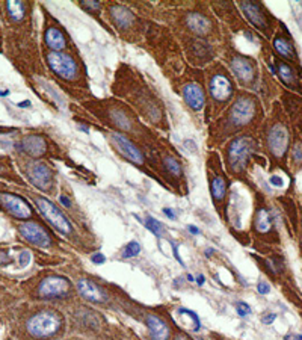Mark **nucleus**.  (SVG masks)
<instances>
[{
    "instance_id": "bb28decb",
    "label": "nucleus",
    "mask_w": 302,
    "mask_h": 340,
    "mask_svg": "<svg viewBox=\"0 0 302 340\" xmlns=\"http://www.w3.org/2000/svg\"><path fill=\"white\" fill-rule=\"evenodd\" d=\"M145 227L153 233V234H156L157 237L159 236H162V233L165 231V228H163V225L157 221V219H154V218H151V216H148L146 219H145Z\"/></svg>"
},
{
    "instance_id": "37998d69",
    "label": "nucleus",
    "mask_w": 302,
    "mask_h": 340,
    "mask_svg": "<svg viewBox=\"0 0 302 340\" xmlns=\"http://www.w3.org/2000/svg\"><path fill=\"white\" fill-rule=\"evenodd\" d=\"M163 212H165V213H166V215H168L169 218H174V212H172L171 209H165Z\"/></svg>"
},
{
    "instance_id": "f8f14e48",
    "label": "nucleus",
    "mask_w": 302,
    "mask_h": 340,
    "mask_svg": "<svg viewBox=\"0 0 302 340\" xmlns=\"http://www.w3.org/2000/svg\"><path fill=\"white\" fill-rule=\"evenodd\" d=\"M210 94L213 98L222 101V100H226L231 94H233V86H231V82L225 77V76H220V74H216L213 79H211V83H210Z\"/></svg>"
},
{
    "instance_id": "c85d7f7f",
    "label": "nucleus",
    "mask_w": 302,
    "mask_h": 340,
    "mask_svg": "<svg viewBox=\"0 0 302 340\" xmlns=\"http://www.w3.org/2000/svg\"><path fill=\"white\" fill-rule=\"evenodd\" d=\"M165 165H166V168H168V171H169L171 174H174V175H177V177L181 174L180 163H178L175 159H172V157H166V159H165Z\"/></svg>"
},
{
    "instance_id": "58836bf2",
    "label": "nucleus",
    "mask_w": 302,
    "mask_h": 340,
    "mask_svg": "<svg viewBox=\"0 0 302 340\" xmlns=\"http://www.w3.org/2000/svg\"><path fill=\"white\" fill-rule=\"evenodd\" d=\"M59 199H60V202H62V204H63L65 207H69V206H71V201H69V198H66L65 195H60V196H59Z\"/></svg>"
},
{
    "instance_id": "e433bc0d",
    "label": "nucleus",
    "mask_w": 302,
    "mask_h": 340,
    "mask_svg": "<svg viewBox=\"0 0 302 340\" xmlns=\"http://www.w3.org/2000/svg\"><path fill=\"white\" fill-rule=\"evenodd\" d=\"M92 261H94V263H97V264H103V263L106 261V257H104L101 252H97V254H94V255H92Z\"/></svg>"
},
{
    "instance_id": "20e7f679",
    "label": "nucleus",
    "mask_w": 302,
    "mask_h": 340,
    "mask_svg": "<svg viewBox=\"0 0 302 340\" xmlns=\"http://www.w3.org/2000/svg\"><path fill=\"white\" fill-rule=\"evenodd\" d=\"M47 63L51 68V71H54L62 79L71 80L77 74V65H76V62L68 54H65V53H60V51H51V53H48Z\"/></svg>"
},
{
    "instance_id": "dca6fc26",
    "label": "nucleus",
    "mask_w": 302,
    "mask_h": 340,
    "mask_svg": "<svg viewBox=\"0 0 302 340\" xmlns=\"http://www.w3.org/2000/svg\"><path fill=\"white\" fill-rule=\"evenodd\" d=\"M231 66L234 70V73L237 74V77L242 80V82H252L254 79V65L246 59V57H234L233 62H231Z\"/></svg>"
},
{
    "instance_id": "473e14b6",
    "label": "nucleus",
    "mask_w": 302,
    "mask_h": 340,
    "mask_svg": "<svg viewBox=\"0 0 302 340\" xmlns=\"http://www.w3.org/2000/svg\"><path fill=\"white\" fill-rule=\"evenodd\" d=\"M293 157H294V160L302 162V144H300V142L294 144V148H293Z\"/></svg>"
},
{
    "instance_id": "1a4fd4ad",
    "label": "nucleus",
    "mask_w": 302,
    "mask_h": 340,
    "mask_svg": "<svg viewBox=\"0 0 302 340\" xmlns=\"http://www.w3.org/2000/svg\"><path fill=\"white\" fill-rule=\"evenodd\" d=\"M267 144H269L270 151L276 157H282L287 151V147H288V131H287V128L281 124H275L269 131Z\"/></svg>"
},
{
    "instance_id": "72a5a7b5",
    "label": "nucleus",
    "mask_w": 302,
    "mask_h": 340,
    "mask_svg": "<svg viewBox=\"0 0 302 340\" xmlns=\"http://www.w3.org/2000/svg\"><path fill=\"white\" fill-rule=\"evenodd\" d=\"M82 6H85V8L89 9V11H98V9H100V3H98V2H88V0H83V2H82Z\"/></svg>"
},
{
    "instance_id": "09e8293b",
    "label": "nucleus",
    "mask_w": 302,
    "mask_h": 340,
    "mask_svg": "<svg viewBox=\"0 0 302 340\" xmlns=\"http://www.w3.org/2000/svg\"><path fill=\"white\" fill-rule=\"evenodd\" d=\"M187 280H189V281H193V277H192V275L189 274V275H187Z\"/></svg>"
},
{
    "instance_id": "b1692460",
    "label": "nucleus",
    "mask_w": 302,
    "mask_h": 340,
    "mask_svg": "<svg viewBox=\"0 0 302 340\" xmlns=\"http://www.w3.org/2000/svg\"><path fill=\"white\" fill-rule=\"evenodd\" d=\"M210 189H211V195L214 199H222L225 192H226V181L223 177H214L211 180V184H210Z\"/></svg>"
},
{
    "instance_id": "7ed1b4c3",
    "label": "nucleus",
    "mask_w": 302,
    "mask_h": 340,
    "mask_svg": "<svg viewBox=\"0 0 302 340\" xmlns=\"http://www.w3.org/2000/svg\"><path fill=\"white\" fill-rule=\"evenodd\" d=\"M254 150V142L251 138H237L233 141L228 150V160L233 169H243L249 154Z\"/></svg>"
},
{
    "instance_id": "5701e85b",
    "label": "nucleus",
    "mask_w": 302,
    "mask_h": 340,
    "mask_svg": "<svg viewBox=\"0 0 302 340\" xmlns=\"http://www.w3.org/2000/svg\"><path fill=\"white\" fill-rule=\"evenodd\" d=\"M272 227V219H270V215L266 209H260L257 212V216H255V228L260 231V233H267Z\"/></svg>"
},
{
    "instance_id": "4be33fe9",
    "label": "nucleus",
    "mask_w": 302,
    "mask_h": 340,
    "mask_svg": "<svg viewBox=\"0 0 302 340\" xmlns=\"http://www.w3.org/2000/svg\"><path fill=\"white\" fill-rule=\"evenodd\" d=\"M273 47H275V50H276L281 56L288 57V59H293V57H294V50H293L291 44H290L285 38L276 36V38L273 39Z\"/></svg>"
},
{
    "instance_id": "4468645a",
    "label": "nucleus",
    "mask_w": 302,
    "mask_h": 340,
    "mask_svg": "<svg viewBox=\"0 0 302 340\" xmlns=\"http://www.w3.org/2000/svg\"><path fill=\"white\" fill-rule=\"evenodd\" d=\"M183 97L186 103L193 109V110H201L204 106V92L201 86L196 83H189L183 88Z\"/></svg>"
},
{
    "instance_id": "c756f323",
    "label": "nucleus",
    "mask_w": 302,
    "mask_h": 340,
    "mask_svg": "<svg viewBox=\"0 0 302 340\" xmlns=\"http://www.w3.org/2000/svg\"><path fill=\"white\" fill-rule=\"evenodd\" d=\"M178 313H184V314H189L190 316V319L193 320V331H198L199 328H201V323H199V319H198V316L192 311V310H186V308H180L178 310Z\"/></svg>"
},
{
    "instance_id": "c03bdc74",
    "label": "nucleus",
    "mask_w": 302,
    "mask_h": 340,
    "mask_svg": "<svg viewBox=\"0 0 302 340\" xmlns=\"http://www.w3.org/2000/svg\"><path fill=\"white\" fill-rule=\"evenodd\" d=\"M196 283H198L199 286H202V284H204V275H199V277L196 278Z\"/></svg>"
},
{
    "instance_id": "49530a36",
    "label": "nucleus",
    "mask_w": 302,
    "mask_h": 340,
    "mask_svg": "<svg viewBox=\"0 0 302 340\" xmlns=\"http://www.w3.org/2000/svg\"><path fill=\"white\" fill-rule=\"evenodd\" d=\"M175 340H187V337H186L184 334H178V335L175 337Z\"/></svg>"
},
{
    "instance_id": "2eb2a0df",
    "label": "nucleus",
    "mask_w": 302,
    "mask_h": 340,
    "mask_svg": "<svg viewBox=\"0 0 302 340\" xmlns=\"http://www.w3.org/2000/svg\"><path fill=\"white\" fill-rule=\"evenodd\" d=\"M77 289H79V292H80V295L83 296V298H86L88 301H94V302H101V301H104V293H103V290L94 283V281H91V280H86V278H82V280H79V283H77Z\"/></svg>"
},
{
    "instance_id": "6e6552de",
    "label": "nucleus",
    "mask_w": 302,
    "mask_h": 340,
    "mask_svg": "<svg viewBox=\"0 0 302 340\" xmlns=\"http://www.w3.org/2000/svg\"><path fill=\"white\" fill-rule=\"evenodd\" d=\"M0 204L12 216L18 218V219H27L32 215V210H30L29 204L23 198H20L14 193H0Z\"/></svg>"
},
{
    "instance_id": "a18cd8bd",
    "label": "nucleus",
    "mask_w": 302,
    "mask_h": 340,
    "mask_svg": "<svg viewBox=\"0 0 302 340\" xmlns=\"http://www.w3.org/2000/svg\"><path fill=\"white\" fill-rule=\"evenodd\" d=\"M282 340H296V335H291V334H287Z\"/></svg>"
},
{
    "instance_id": "f03ea898",
    "label": "nucleus",
    "mask_w": 302,
    "mask_h": 340,
    "mask_svg": "<svg viewBox=\"0 0 302 340\" xmlns=\"http://www.w3.org/2000/svg\"><path fill=\"white\" fill-rule=\"evenodd\" d=\"M35 202H36L39 212L45 216V219H47L57 231H60V233H63V234H68V233L71 231V224H69V221L63 216V213H62L51 201H48V199L44 198V196H39V198L35 199Z\"/></svg>"
},
{
    "instance_id": "6ab92c4d",
    "label": "nucleus",
    "mask_w": 302,
    "mask_h": 340,
    "mask_svg": "<svg viewBox=\"0 0 302 340\" xmlns=\"http://www.w3.org/2000/svg\"><path fill=\"white\" fill-rule=\"evenodd\" d=\"M187 24H189V27L195 32V33H198V35H205V33H208V30H210V21L204 17V15H201V14H190L189 17H187Z\"/></svg>"
},
{
    "instance_id": "0eeeda50",
    "label": "nucleus",
    "mask_w": 302,
    "mask_h": 340,
    "mask_svg": "<svg viewBox=\"0 0 302 340\" xmlns=\"http://www.w3.org/2000/svg\"><path fill=\"white\" fill-rule=\"evenodd\" d=\"M254 113H255L254 100L248 97H240L231 109V121L237 125H245L254 118Z\"/></svg>"
},
{
    "instance_id": "c9c22d12",
    "label": "nucleus",
    "mask_w": 302,
    "mask_h": 340,
    "mask_svg": "<svg viewBox=\"0 0 302 340\" xmlns=\"http://www.w3.org/2000/svg\"><path fill=\"white\" fill-rule=\"evenodd\" d=\"M269 181H270V184H273V186H276V187L284 186V180H282L279 175H272V177L269 178Z\"/></svg>"
},
{
    "instance_id": "cd10ccee",
    "label": "nucleus",
    "mask_w": 302,
    "mask_h": 340,
    "mask_svg": "<svg viewBox=\"0 0 302 340\" xmlns=\"http://www.w3.org/2000/svg\"><path fill=\"white\" fill-rule=\"evenodd\" d=\"M140 252V246H139V243L137 242H134V240H131L130 243H127V246L124 248V251H122V255L127 258V257H134V255H137Z\"/></svg>"
},
{
    "instance_id": "393cba45",
    "label": "nucleus",
    "mask_w": 302,
    "mask_h": 340,
    "mask_svg": "<svg viewBox=\"0 0 302 340\" xmlns=\"http://www.w3.org/2000/svg\"><path fill=\"white\" fill-rule=\"evenodd\" d=\"M6 9H8V14L12 20L18 21L23 18L24 15V5L21 2H15V0H11L6 3Z\"/></svg>"
},
{
    "instance_id": "a878e982",
    "label": "nucleus",
    "mask_w": 302,
    "mask_h": 340,
    "mask_svg": "<svg viewBox=\"0 0 302 340\" xmlns=\"http://www.w3.org/2000/svg\"><path fill=\"white\" fill-rule=\"evenodd\" d=\"M276 74H279V77H281V80L284 82V83H293V80H294V73H293V70L287 65V63H284V62H279L278 63V71H276Z\"/></svg>"
},
{
    "instance_id": "79ce46f5",
    "label": "nucleus",
    "mask_w": 302,
    "mask_h": 340,
    "mask_svg": "<svg viewBox=\"0 0 302 340\" xmlns=\"http://www.w3.org/2000/svg\"><path fill=\"white\" fill-rule=\"evenodd\" d=\"M187 228H189V231H190L192 234H198V233H199V230H198V228H196L195 225H189Z\"/></svg>"
},
{
    "instance_id": "aec40b11",
    "label": "nucleus",
    "mask_w": 302,
    "mask_h": 340,
    "mask_svg": "<svg viewBox=\"0 0 302 340\" xmlns=\"http://www.w3.org/2000/svg\"><path fill=\"white\" fill-rule=\"evenodd\" d=\"M45 44L51 50H62L65 47V36L57 27H50L45 32Z\"/></svg>"
},
{
    "instance_id": "2f4dec72",
    "label": "nucleus",
    "mask_w": 302,
    "mask_h": 340,
    "mask_svg": "<svg viewBox=\"0 0 302 340\" xmlns=\"http://www.w3.org/2000/svg\"><path fill=\"white\" fill-rule=\"evenodd\" d=\"M236 310H237L239 316H242V317H245V316H248V314L251 313L249 305H248V304H245V302H239V304L236 305Z\"/></svg>"
},
{
    "instance_id": "412c9836",
    "label": "nucleus",
    "mask_w": 302,
    "mask_h": 340,
    "mask_svg": "<svg viewBox=\"0 0 302 340\" xmlns=\"http://www.w3.org/2000/svg\"><path fill=\"white\" fill-rule=\"evenodd\" d=\"M112 17H113V21H115L118 26H121V27L130 26V24L133 23V20H134L133 14H131L128 9L122 8V6H115V8L112 9Z\"/></svg>"
},
{
    "instance_id": "a211bd4d",
    "label": "nucleus",
    "mask_w": 302,
    "mask_h": 340,
    "mask_svg": "<svg viewBox=\"0 0 302 340\" xmlns=\"http://www.w3.org/2000/svg\"><path fill=\"white\" fill-rule=\"evenodd\" d=\"M240 8L243 9L246 18L257 27H266V18H264V14L261 12L260 6L255 5V3H251V2H242L240 3Z\"/></svg>"
},
{
    "instance_id": "423d86ee",
    "label": "nucleus",
    "mask_w": 302,
    "mask_h": 340,
    "mask_svg": "<svg viewBox=\"0 0 302 340\" xmlns=\"http://www.w3.org/2000/svg\"><path fill=\"white\" fill-rule=\"evenodd\" d=\"M69 283L63 277H47L41 281L38 292L44 298H62L68 293Z\"/></svg>"
},
{
    "instance_id": "f704fd0d",
    "label": "nucleus",
    "mask_w": 302,
    "mask_h": 340,
    "mask_svg": "<svg viewBox=\"0 0 302 340\" xmlns=\"http://www.w3.org/2000/svg\"><path fill=\"white\" fill-rule=\"evenodd\" d=\"M257 290H258L261 295H267V293L270 292V286H269L267 283H264V281H260L258 286H257Z\"/></svg>"
},
{
    "instance_id": "de8ad7c7",
    "label": "nucleus",
    "mask_w": 302,
    "mask_h": 340,
    "mask_svg": "<svg viewBox=\"0 0 302 340\" xmlns=\"http://www.w3.org/2000/svg\"><path fill=\"white\" fill-rule=\"evenodd\" d=\"M211 252H213V249H210V248H207V249H205V254H207V257H210V254H211Z\"/></svg>"
},
{
    "instance_id": "ea45409f",
    "label": "nucleus",
    "mask_w": 302,
    "mask_h": 340,
    "mask_svg": "<svg viewBox=\"0 0 302 340\" xmlns=\"http://www.w3.org/2000/svg\"><path fill=\"white\" fill-rule=\"evenodd\" d=\"M172 248H174V255H175V258L183 264V260L180 258V255H178V251H177V248H178V245H172Z\"/></svg>"
},
{
    "instance_id": "7c9ffc66",
    "label": "nucleus",
    "mask_w": 302,
    "mask_h": 340,
    "mask_svg": "<svg viewBox=\"0 0 302 340\" xmlns=\"http://www.w3.org/2000/svg\"><path fill=\"white\" fill-rule=\"evenodd\" d=\"M30 258H32L30 251H27V249L21 251L20 255H18V263H20V266H21V267H26V266L30 263Z\"/></svg>"
},
{
    "instance_id": "9b49d317",
    "label": "nucleus",
    "mask_w": 302,
    "mask_h": 340,
    "mask_svg": "<svg viewBox=\"0 0 302 340\" xmlns=\"http://www.w3.org/2000/svg\"><path fill=\"white\" fill-rule=\"evenodd\" d=\"M112 141L115 142L118 151L127 157L128 160H131L133 163H142L143 162V156L142 153L137 150V147H134L124 134H119V133H113L112 134Z\"/></svg>"
},
{
    "instance_id": "ddd939ff",
    "label": "nucleus",
    "mask_w": 302,
    "mask_h": 340,
    "mask_svg": "<svg viewBox=\"0 0 302 340\" xmlns=\"http://www.w3.org/2000/svg\"><path fill=\"white\" fill-rule=\"evenodd\" d=\"M20 150L32 157H39L45 153V141L38 134H29L21 141Z\"/></svg>"
},
{
    "instance_id": "39448f33",
    "label": "nucleus",
    "mask_w": 302,
    "mask_h": 340,
    "mask_svg": "<svg viewBox=\"0 0 302 340\" xmlns=\"http://www.w3.org/2000/svg\"><path fill=\"white\" fill-rule=\"evenodd\" d=\"M20 230V234L30 243L36 245V246H42V248H47L51 245V237L48 234V231L41 227L39 224L33 222V221H27L24 224H21L18 227Z\"/></svg>"
},
{
    "instance_id": "9d476101",
    "label": "nucleus",
    "mask_w": 302,
    "mask_h": 340,
    "mask_svg": "<svg viewBox=\"0 0 302 340\" xmlns=\"http://www.w3.org/2000/svg\"><path fill=\"white\" fill-rule=\"evenodd\" d=\"M29 178L30 181L38 187V189H42V190H47L50 186H51V181H53V174L50 171V168L42 163V162H33L29 165Z\"/></svg>"
},
{
    "instance_id": "8fccbe9b",
    "label": "nucleus",
    "mask_w": 302,
    "mask_h": 340,
    "mask_svg": "<svg viewBox=\"0 0 302 340\" xmlns=\"http://www.w3.org/2000/svg\"><path fill=\"white\" fill-rule=\"evenodd\" d=\"M296 340H302V334H297L296 335Z\"/></svg>"
},
{
    "instance_id": "a19ab883",
    "label": "nucleus",
    "mask_w": 302,
    "mask_h": 340,
    "mask_svg": "<svg viewBox=\"0 0 302 340\" xmlns=\"http://www.w3.org/2000/svg\"><path fill=\"white\" fill-rule=\"evenodd\" d=\"M6 261H9L8 254L6 252H0V263H6Z\"/></svg>"
},
{
    "instance_id": "f257e3e1",
    "label": "nucleus",
    "mask_w": 302,
    "mask_h": 340,
    "mask_svg": "<svg viewBox=\"0 0 302 340\" xmlns=\"http://www.w3.org/2000/svg\"><path fill=\"white\" fill-rule=\"evenodd\" d=\"M62 326V319L54 311H39L27 320V331L36 338H45L56 334Z\"/></svg>"
},
{
    "instance_id": "4c0bfd02",
    "label": "nucleus",
    "mask_w": 302,
    "mask_h": 340,
    "mask_svg": "<svg viewBox=\"0 0 302 340\" xmlns=\"http://www.w3.org/2000/svg\"><path fill=\"white\" fill-rule=\"evenodd\" d=\"M275 319H276V314H275V313H269V314H266L261 320H263V323H272Z\"/></svg>"
},
{
    "instance_id": "f3484780",
    "label": "nucleus",
    "mask_w": 302,
    "mask_h": 340,
    "mask_svg": "<svg viewBox=\"0 0 302 340\" xmlns=\"http://www.w3.org/2000/svg\"><path fill=\"white\" fill-rule=\"evenodd\" d=\"M146 325L149 328V332H151V338L153 340H168V337H169V328H168V325L162 319H159L154 314H149V316H146Z\"/></svg>"
}]
</instances>
